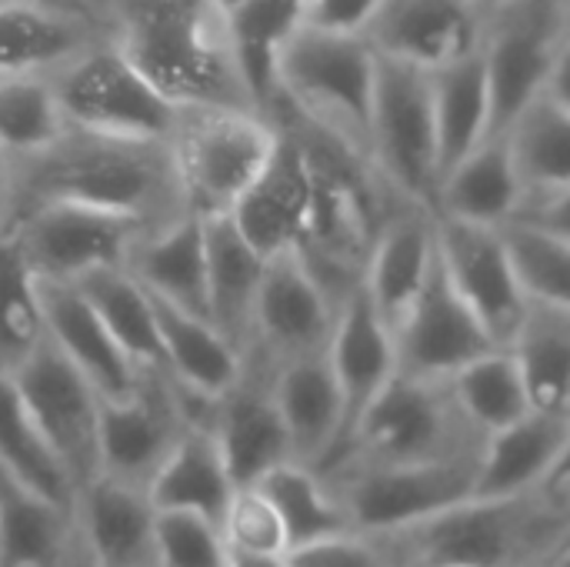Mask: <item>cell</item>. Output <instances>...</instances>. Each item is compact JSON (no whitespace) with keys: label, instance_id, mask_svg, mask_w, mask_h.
<instances>
[{"label":"cell","instance_id":"816d5d0a","mask_svg":"<svg viewBox=\"0 0 570 567\" xmlns=\"http://www.w3.org/2000/svg\"><path fill=\"white\" fill-rule=\"evenodd\" d=\"M214 3H217V7H220L224 13H230V10H234V7H237L240 0H214Z\"/></svg>","mask_w":570,"mask_h":567},{"label":"cell","instance_id":"3957f363","mask_svg":"<svg viewBox=\"0 0 570 567\" xmlns=\"http://www.w3.org/2000/svg\"><path fill=\"white\" fill-rule=\"evenodd\" d=\"M397 567H541L570 545V508L538 488L511 498H464L384 535Z\"/></svg>","mask_w":570,"mask_h":567},{"label":"cell","instance_id":"d590c367","mask_svg":"<svg viewBox=\"0 0 570 567\" xmlns=\"http://www.w3.org/2000/svg\"><path fill=\"white\" fill-rule=\"evenodd\" d=\"M0 468L43 501L73 511V485L33 424L13 378L0 371Z\"/></svg>","mask_w":570,"mask_h":567},{"label":"cell","instance_id":"7dc6e473","mask_svg":"<svg viewBox=\"0 0 570 567\" xmlns=\"http://www.w3.org/2000/svg\"><path fill=\"white\" fill-rule=\"evenodd\" d=\"M381 0H307L304 23L331 33H361Z\"/></svg>","mask_w":570,"mask_h":567},{"label":"cell","instance_id":"681fc988","mask_svg":"<svg viewBox=\"0 0 570 567\" xmlns=\"http://www.w3.org/2000/svg\"><path fill=\"white\" fill-rule=\"evenodd\" d=\"M10 201H13V160L0 147V234H3L7 217H10Z\"/></svg>","mask_w":570,"mask_h":567},{"label":"cell","instance_id":"8d00e7d4","mask_svg":"<svg viewBox=\"0 0 570 567\" xmlns=\"http://www.w3.org/2000/svg\"><path fill=\"white\" fill-rule=\"evenodd\" d=\"M307 0H240L227 13L234 53L257 110L274 104V63L284 40L304 23Z\"/></svg>","mask_w":570,"mask_h":567},{"label":"cell","instance_id":"f907efd6","mask_svg":"<svg viewBox=\"0 0 570 567\" xmlns=\"http://www.w3.org/2000/svg\"><path fill=\"white\" fill-rule=\"evenodd\" d=\"M227 567H287L284 558H271V555H240L230 551V565Z\"/></svg>","mask_w":570,"mask_h":567},{"label":"cell","instance_id":"bcb514c9","mask_svg":"<svg viewBox=\"0 0 570 567\" xmlns=\"http://www.w3.org/2000/svg\"><path fill=\"white\" fill-rule=\"evenodd\" d=\"M281 558L287 567H397L387 538L364 531H341L301 548H287Z\"/></svg>","mask_w":570,"mask_h":567},{"label":"cell","instance_id":"6da1fadb","mask_svg":"<svg viewBox=\"0 0 570 567\" xmlns=\"http://www.w3.org/2000/svg\"><path fill=\"white\" fill-rule=\"evenodd\" d=\"M10 160V214L43 201H70L134 217L147 231H160L190 214L170 147L157 137H117L63 124L53 140Z\"/></svg>","mask_w":570,"mask_h":567},{"label":"cell","instance_id":"f6af8a7d","mask_svg":"<svg viewBox=\"0 0 570 567\" xmlns=\"http://www.w3.org/2000/svg\"><path fill=\"white\" fill-rule=\"evenodd\" d=\"M224 541L230 551L240 555H271L281 558L287 551V535L284 525L274 511V505L250 485V488H237L224 521H220Z\"/></svg>","mask_w":570,"mask_h":567},{"label":"cell","instance_id":"f546056e","mask_svg":"<svg viewBox=\"0 0 570 567\" xmlns=\"http://www.w3.org/2000/svg\"><path fill=\"white\" fill-rule=\"evenodd\" d=\"M518 197L521 177L514 170L504 134H491L441 177L434 194V217L498 227L514 214Z\"/></svg>","mask_w":570,"mask_h":567},{"label":"cell","instance_id":"d6a6232c","mask_svg":"<svg viewBox=\"0 0 570 567\" xmlns=\"http://www.w3.org/2000/svg\"><path fill=\"white\" fill-rule=\"evenodd\" d=\"M73 548V511L43 501L0 468V567H63Z\"/></svg>","mask_w":570,"mask_h":567},{"label":"cell","instance_id":"4316f807","mask_svg":"<svg viewBox=\"0 0 570 567\" xmlns=\"http://www.w3.org/2000/svg\"><path fill=\"white\" fill-rule=\"evenodd\" d=\"M144 291L207 317V257H204V221L184 214L160 231L140 237L124 264Z\"/></svg>","mask_w":570,"mask_h":567},{"label":"cell","instance_id":"30bf717a","mask_svg":"<svg viewBox=\"0 0 570 567\" xmlns=\"http://www.w3.org/2000/svg\"><path fill=\"white\" fill-rule=\"evenodd\" d=\"M63 124L117 134L167 140L174 104L164 100L150 80L124 57L114 37H104L47 74Z\"/></svg>","mask_w":570,"mask_h":567},{"label":"cell","instance_id":"52a82bcc","mask_svg":"<svg viewBox=\"0 0 570 567\" xmlns=\"http://www.w3.org/2000/svg\"><path fill=\"white\" fill-rule=\"evenodd\" d=\"M371 167L394 201L434 214L441 164L428 70L377 57L371 107Z\"/></svg>","mask_w":570,"mask_h":567},{"label":"cell","instance_id":"277c9868","mask_svg":"<svg viewBox=\"0 0 570 567\" xmlns=\"http://www.w3.org/2000/svg\"><path fill=\"white\" fill-rule=\"evenodd\" d=\"M374 74L377 53L361 33H331L301 23L274 63V104L371 167Z\"/></svg>","mask_w":570,"mask_h":567},{"label":"cell","instance_id":"83f0119b","mask_svg":"<svg viewBox=\"0 0 570 567\" xmlns=\"http://www.w3.org/2000/svg\"><path fill=\"white\" fill-rule=\"evenodd\" d=\"M104 37L110 30L87 17L0 0V74H50Z\"/></svg>","mask_w":570,"mask_h":567},{"label":"cell","instance_id":"60d3db41","mask_svg":"<svg viewBox=\"0 0 570 567\" xmlns=\"http://www.w3.org/2000/svg\"><path fill=\"white\" fill-rule=\"evenodd\" d=\"M47 341L40 281L13 234H0V371L20 368Z\"/></svg>","mask_w":570,"mask_h":567},{"label":"cell","instance_id":"d6986e66","mask_svg":"<svg viewBox=\"0 0 570 567\" xmlns=\"http://www.w3.org/2000/svg\"><path fill=\"white\" fill-rule=\"evenodd\" d=\"M271 374L257 358H244L240 378L214 401L210 431L217 438L220 458L234 488L257 485L271 468L294 461L291 441L271 391Z\"/></svg>","mask_w":570,"mask_h":567},{"label":"cell","instance_id":"7402d4cb","mask_svg":"<svg viewBox=\"0 0 570 567\" xmlns=\"http://www.w3.org/2000/svg\"><path fill=\"white\" fill-rule=\"evenodd\" d=\"M434 254H438V241H434L431 211L401 204L381 221L364 261L361 287L391 334L417 301L431 274Z\"/></svg>","mask_w":570,"mask_h":567},{"label":"cell","instance_id":"44dd1931","mask_svg":"<svg viewBox=\"0 0 570 567\" xmlns=\"http://www.w3.org/2000/svg\"><path fill=\"white\" fill-rule=\"evenodd\" d=\"M327 358H331L334 381H337V391H341V438H337L331 458L317 471L331 468L344 454L357 421L364 418L371 401L381 394V388L397 374L394 334L377 317V311L367 301L361 284L337 304Z\"/></svg>","mask_w":570,"mask_h":567},{"label":"cell","instance_id":"ab89813d","mask_svg":"<svg viewBox=\"0 0 570 567\" xmlns=\"http://www.w3.org/2000/svg\"><path fill=\"white\" fill-rule=\"evenodd\" d=\"M254 488L274 505L287 535V548H301L351 531L347 515L327 488V481L301 461H284L271 468Z\"/></svg>","mask_w":570,"mask_h":567},{"label":"cell","instance_id":"9a60e30c","mask_svg":"<svg viewBox=\"0 0 570 567\" xmlns=\"http://www.w3.org/2000/svg\"><path fill=\"white\" fill-rule=\"evenodd\" d=\"M434 241L438 261L461 301L474 311L488 338L498 348H508L514 331L521 328L528 297L511 271L498 227L434 217Z\"/></svg>","mask_w":570,"mask_h":567},{"label":"cell","instance_id":"484cf974","mask_svg":"<svg viewBox=\"0 0 570 567\" xmlns=\"http://www.w3.org/2000/svg\"><path fill=\"white\" fill-rule=\"evenodd\" d=\"M204 221V257H207V321L240 351L250 348L254 301L264 274V254L247 244L227 214Z\"/></svg>","mask_w":570,"mask_h":567},{"label":"cell","instance_id":"11a10c76","mask_svg":"<svg viewBox=\"0 0 570 567\" xmlns=\"http://www.w3.org/2000/svg\"><path fill=\"white\" fill-rule=\"evenodd\" d=\"M541 567H548V565H541Z\"/></svg>","mask_w":570,"mask_h":567},{"label":"cell","instance_id":"b9f144b4","mask_svg":"<svg viewBox=\"0 0 570 567\" xmlns=\"http://www.w3.org/2000/svg\"><path fill=\"white\" fill-rule=\"evenodd\" d=\"M498 234L524 297L570 307V234L514 217L498 224Z\"/></svg>","mask_w":570,"mask_h":567},{"label":"cell","instance_id":"d4e9b609","mask_svg":"<svg viewBox=\"0 0 570 567\" xmlns=\"http://www.w3.org/2000/svg\"><path fill=\"white\" fill-rule=\"evenodd\" d=\"M271 391L291 441V458L317 471L341 438V391L327 351L277 364Z\"/></svg>","mask_w":570,"mask_h":567},{"label":"cell","instance_id":"8fae6325","mask_svg":"<svg viewBox=\"0 0 570 567\" xmlns=\"http://www.w3.org/2000/svg\"><path fill=\"white\" fill-rule=\"evenodd\" d=\"M3 231L13 234L37 281L57 284H77L94 271L124 267L134 244L150 234L134 217L70 201L20 207Z\"/></svg>","mask_w":570,"mask_h":567},{"label":"cell","instance_id":"f5cc1de1","mask_svg":"<svg viewBox=\"0 0 570 567\" xmlns=\"http://www.w3.org/2000/svg\"><path fill=\"white\" fill-rule=\"evenodd\" d=\"M474 3H481L484 10H494V7H501L504 0H474Z\"/></svg>","mask_w":570,"mask_h":567},{"label":"cell","instance_id":"ffe728a7","mask_svg":"<svg viewBox=\"0 0 570 567\" xmlns=\"http://www.w3.org/2000/svg\"><path fill=\"white\" fill-rule=\"evenodd\" d=\"M83 567H157V508L144 488L97 475L73 495Z\"/></svg>","mask_w":570,"mask_h":567},{"label":"cell","instance_id":"836d02e7","mask_svg":"<svg viewBox=\"0 0 570 567\" xmlns=\"http://www.w3.org/2000/svg\"><path fill=\"white\" fill-rule=\"evenodd\" d=\"M508 351L524 378L531 408L570 414V307L528 301Z\"/></svg>","mask_w":570,"mask_h":567},{"label":"cell","instance_id":"4dcf8cb0","mask_svg":"<svg viewBox=\"0 0 570 567\" xmlns=\"http://www.w3.org/2000/svg\"><path fill=\"white\" fill-rule=\"evenodd\" d=\"M234 491L237 488L227 475L210 428H184V434L147 485V498L157 511H194L217 528Z\"/></svg>","mask_w":570,"mask_h":567},{"label":"cell","instance_id":"7bdbcfd3","mask_svg":"<svg viewBox=\"0 0 570 567\" xmlns=\"http://www.w3.org/2000/svg\"><path fill=\"white\" fill-rule=\"evenodd\" d=\"M63 127L47 74H0V147L17 157L43 147Z\"/></svg>","mask_w":570,"mask_h":567},{"label":"cell","instance_id":"e575fe53","mask_svg":"<svg viewBox=\"0 0 570 567\" xmlns=\"http://www.w3.org/2000/svg\"><path fill=\"white\" fill-rule=\"evenodd\" d=\"M441 177L491 137V87L481 50L431 74Z\"/></svg>","mask_w":570,"mask_h":567},{"label":"cell","instance_id":"7a4b0ae2","mask_svg":"<svg viewBox=\"0 0 570 567\" xmlns=\"http://www.w3.org/2000/svg\"><path fill=\"white\" fill-rule=\"evenodd\" d=\"M110 37L174 107L217 104L257 110L214 0H114Z\"/></svg>","mask_w":570,"mask_h":567},{"label":"cell","instance_id":"f1b7e54d","mask_svg":"<svg viewBox=\"0 0 570 567\" xmlns=\"http://www.w3.org/2000/svg\"><path fill=\"white\" fill-rule=\"evenodd\" d=\"M150 294V291H147ZM154 317L164 351V371L187 391L220 398L244 371V354L207 321L154 297Z\"/></svg>","mask_w":570,"mask_h":567},{"label":"cell","instance_id":"603a6c76","mask_svg":"<svg viewBox=\"0 0 570 567\" xmlns=\"http://www.w3.org/2000/svg\"><path fill=\"white\" fill-rule=\"evenodd\" d=\"M47 341L90 381L100 401H124L137 391L140 368L124 354L90 301L73 284L40 281Z\"/></svg>","mask_w":570,"mask_h":567},{"label":"cell","instance_id":"db71d44e","mask_svg":"<svg viewBox=\"0 0 570 567\" xmlns=\"http://www.w3.org/2000/svg\"><path fill=\"white\" fill-rule=\"evenodd\" d=\"M63 567H83V561H80V555H77V548H73V555H70V561Z\"/></svg>","mask_w":570,"mask_h":567},{"label":"cell","instance_id":"1f68e13d","mask_svg":"<svg viewBox=\"0 0 570 567\" xmlns=\"http://www.w3.org/2000/svg\"><path fill=\"white\" fill-rule=\"evenodd\" d=\"M521 190L570 187V100L568 77L544 87L504 130Z\"/></svg>","mask_w":570,"mask_h":567},{"label":"cell","instance_id":"8992f818","mask_svg":"<svg viewBox=\"0 0 570 567\" xmlns=\"http://www.w3.org/2000/svg\"><path fill=\"white\" fill-rule=\"evenodd\" d=\"M481 434L458 411L448 381L394 374L357 421L344 454L317 471L344 465H421L481 448Z\"/></svg>","mask_w":570,"mask_h":567},{"label":"cell","instance_id":"74e56055","mask_svg":"<svg viewBox=\"0 0 570 567\" xmlns=\"http://www.w3.org/2000/svg\"><path fill=\"white\" fill-rule=\"evenodd\" d=\"M73 287L90 301L97 317L107 324L114 341L124 348V354L137 368H164L154 301L127 267L94 271V274L80 277Z\"/></svg>","mask_w":570,"mask_h":567},{"label":"cell","instance_id":"f35d334b","mask_svg":"<svg viewBox=\"0 0 570 567\" xmlns=\"http://www.w3.org/2000/svg\"><path fill=\"white\" fill-rule=\"evenodd\" d=\"M448 388H451L458 411L481 438H488V434L521 421L528 411H534L524 378L508 348H494V351L468 361L461 371H454L448 378Z\"/></svg>","mask_w":570,"mask_h":567},{"label":"cell","instance_id":"7c38bea8","mask_svg":"<svg viewBox=\"0 0 570 567\" xmlns=\"http://www.w3.org/2000/svg\"><path fill=\"white\" fill-rule=\"evenodd\" d=\"M10 378L43 441L63 465L73 491H80L90 478L100 475L97 391L50 341H43L20 368H13Z\"/></svg>","mask_w":570,"mask_h":567},{"label":"cell","instance_id":"4fadbf2b","mask_svg":"<svg viewBox=\"0 0 570 567\" xmlns=\"http://www.w3.org/2000/svg\"><path fill=\"white\" fill-rule=\"evenodd\" d=\"M184 408L164 368H140L137 391L124 401H100L97 461L100 475L147 491L150 478L184 434Z\"/></svg>","mask_w":570,"mask_h":567},{"label":"cell","instance_id":"2e32d148","mask_svg":"<svg viewBox=\"0 0 570 567\" xmlns=\"http://www.w3.org/2000/svg\"><path fill=\"white\" fill-rule=\"evenodd\" d=\"M498 344L488 338L474 311L461 301L454 284L448 281L438 254L431 274L394 331V361L397 374L424 378V381H448L468 361L494 351Z\"/></svg>","mask_w":570,"mask_h":567},{"label":"cell","instance_id":"5bb4252c","mask_svg":"<svg viewBox=\"0 0 570 567\" xmlns=\"http://www.w3.org/2000/svg\"><path fill=\"white\" fill-rule=\"evenodd\" d=\"M334 317L337 301L314 281L297 251H281L264 261L250 321V348L244 358L277 368L291 358L327 351Z\"/></svg>","mask_w":570,"mask_h":567},{"label":"cell","instance_id":"e0dca14e","mask_svg":"<svg viewBox=\"0 0 570 567\" xmlns=\"http://www.w3.org/2000/svg\"><path fill=\"white\" fill-rule=\"evenodd\" d=\"M484 23L488 10L474 0H381L361 37L377 57L434 74L478 53Z\"/></svg>","mask_w":570,"mask_h":567},{"label":"cell","instance_id":"9c48e42d","mask_svg":"<svg viewBox=\"0 0 570 567\" xmlns=\"http://www.w3.org/2000/svg\"><path fill=\"white\" fill-rule=\"evenodd\" d=\"M478 451L421 465H344L327 475L351 531L391 535L474 495Z\"/></svg>","mask_w":570,"mask_h":567},{"label":"cell","instance_id":"ac0fdd59","mask_svg":"<svg viewBox=\"0 0 570 567\" xmlns=\"http://www.w3.org/2000/svg\"><path fill=\"white\" fill-rule=\"evenodd\" d=\"M271 120L277 124L274 150L227 214L247 244L264 257L301 244L314 204V167L301 134L287 120Z\"/></svg>","mask_w":570,"mask_h":567},{"label":"cell","instance_id":"5b68a950","mask_svg":"<svg viewBox=\"0 0 570 567\" xmlns=\"http://www.w3.org/2000/svg\"><path fill=\"white\" fill-rule=\"evenodd\" d=\"M277 140L264 110L194 104L177 107L167 134L184 204L197 217L230 214Z\"/></svg>","mask_w":570,"mask_h":567},{"label":"cell","instance_id":"ba28073f","mask_svg":"<svg viewBox=\"0 0 570 567\" xmlns=\"http://www.w3.org/2000/svg\"><path fill=\"white\" fill-rule=\"evenodd\" d=\"M568 53L570 0H504L488 10L481 57L491 87V134L568 77Z\"/></svg>","mask_w":570,"mask_h":567},{"label":"cell","instance_id":"cb8c5ba5","mask_svg":"<svg viewBox=\"0 0 570 567\" xmlns=\"http://www.w3.org/2000/svg\"><path fill=\"white\" fill-rule=\"evenodd\" d=\"M570 454V414L528 411L521 421L488 434L478 454V498H511L534 491Z\"/></svg>","mask_w":570,"mask_h":567},{"label":"cell","instance_id":"ee69618b","mask_svg":"<svg viewBox=\"0 0 570 567\" xmlns=\"http://www.w3.org/2000/svg\"><path fill=\"white\" fill-rule=\"evenodd\" d=\"M224 531L194 511H157V567H227Z\"/></svg>","mask_w":570,"mask_h":567},{"label":"cell","instance_id":"c3c4849f","mask_svg":"<svg viewBox=\"0 0 570 567\" xmlns=\"http://www.w3.org/2000/svg\"><path fill=\"white\" fill-rule=\"evenodd\" d=\"M13 3H40V7L67 10V13L87 17L107 30H110V17H114V0H13Z\"/></svg>","mask_w":570,"mask_h":567}]
</instances>
